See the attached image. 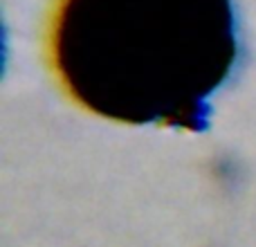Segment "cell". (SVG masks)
Listing matches in <instances>:
<instances>
[{"label":"cell","instance_id":"6da1fadb","mask_svg":"<svg viewBox=\"0 0 256 247\" xmlns=\"http://www.w3.org/2000/svg\"><path fill=\"white\" fill-rule=\"evenodd\" d=\"M50 61L92 115L204 132L240 68L243 34L234 0H61Z\"/></svg>","mask_w":256,"mask_h":247}]
</instances>
